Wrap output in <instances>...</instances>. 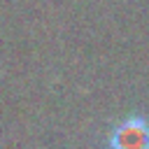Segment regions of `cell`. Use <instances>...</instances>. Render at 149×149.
I'll use <instances>...</instances> for the list:
<instances>
[{"instance_id": "obj_1", "label": "cell", "mask_w": 149, "mask_h": 149, "mask_svg": "<svg viewBox=\"0 0 149 149\" xmlns=\"http://www.w3.org/2000/svg\"><path fill=\"white\" fill-rule=\"evenodd\" d=\"M109 149H149V121L142 114H130L119 121L109 137Z\"/></svg>"}]
</instances>
